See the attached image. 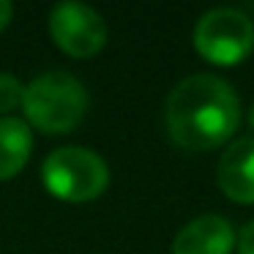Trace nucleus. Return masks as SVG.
Returning a JSON list of instances; mask_svg holds the SVG:
<instances>
[{
    "label": "nucleus",
    "instance_id": "obj_2",
    "mask_svg": "<svg viewBox=\"0 0 254 254\" xmlns=\"http://www.w3.org/2000/svg\"><path fill=\"white\" fill-rule=\"evenodd\" d=\"M88 90L74 74L47 71L25 85L22 112L25 123L41 134H68L88 115Z\"/></svg>",
    "mask_w": 254,
    "mask_h": 254
},
{
    "label": "nucleus",
    "instance_id": "obj_3",
    "mask_svg": "<svg viewBox=\"0 0 254 254\" xmlns=\"http://www.w3.org/2000/svg\"><path fill=\"white\" fill-rule=\"evenodd\" d=\"M41 181L61 202H93L110 186V167L96 150L66 145L44 159Z\"/></svg>",
    "mask_w": 254,
    "mask_h": 254
},
{
    "label": "nucleus",
    "instance_id": "obj_5",
    "mask_svg": "<svg viewBox=\"0 0 254 254\" xmlns=\"http://www.w3.org/2000/svg\"><path fill=\"white\" fill-rule=\"evenodd\" d=\"M50 36L68 58H93L107 47V22L96 8L77 0H63L50 11Z\"/></svg>",
    "mask_w": 254,
    "mask_h": 254
},
{
    "label": "nucleus",
    "instance_id": "obj_6",
    "mask_svg": "<svg viewBox=\"0 0 254 254\" xmlns=\"http://www.w3.org/2000/svg\"><path fill=\"white\" fill-rule=\"evenodd\" d=\"M238 232L224 216L205 213L191 219L172 241V254H232Z\"/></svg>",
    "mask_w": 254,
    "mask_h": 254
},
{
    "label": "nucleus",
    "instance_id": "obj_10",
    "mask_svg": "<svg viewBox=\"0 0 254 254\" xmlns=\"http://www.w3.org/2000/svg\"><path fill=\"white\" fill-rule=\"evenodd\" d=\"M238 254H254V221H249L241 232H238Z\"/></svg>",
    "mask_w": 254,
    "mask_h": 254
},
{
    "label": "nucleus",
    "instance_id": "obj_12",
    "mask_svg": "<svg viewBox=\"0 0 254 254\" xmlns=\"http://www.w3.org/2000/svg\"><path fill=\"white\" fill-rule=\"evenodd\" d=\"M249 126L254 128V104H252V110H249Z\"/></svg>",
    "mask_w": 254,
    "mask_h": 254
},
{
    "label": "nucleus",
    "instance_id": "obj_7",
    "mask_svg": "<svg viewBox=\"0 0 254 254\" xmlns=\"http://www.w3.org/2000/svg\"><path fill=\"white\" fill-rule=\"evenodd\" d=\"M216 178L224 197L238 205H254V137H241L227 145Z\"/></svg>",
    "mask_w": 254,
    "mask_h": 254
},
{
    "label": "nucleus",
    "instance_id": "obj_4",
    "mask_svg": "<svg viewBox=\"0 0 254 254\" xmlns=\"http://www.w3.org/2000/svg\"><path fill=\"white\" fill-rule=\"evenodd\" d=\"M194 50L213 66H238L254 50V22L241 8H210L194 25Z\"/></svg>",
    "mask_w": 254,
    "mask_h": 254
},
{
    "label": "nucleus",
    "instance_id": "obj_9",
    "mask_svg": "<svg viewBox=\"0 0 254 254\" xmlns=\"http://www.w3.org/2000/svg\"><path fill=\"white\" fill-rule=\"evenodd\" d=\"M22 99H25V85L14 74L0 71V115L8 118V112L22 110Z\"/></svg>",
    "mask_w": 254,
    "mask_h": 254
},
{
    "label": "nucleus",
    "instance_id": "obj_8",
    "mask_svg": "<svg viewBox=\"0 0 254 254\" xmlns=\"http://www.w3.org/2000/svg\"><path fill=\"white\" fill-rule=\"evenodd\" d=\"M33 153V128L25 118H0V181H11L25 170Z\"/></svg>",
    "mask_w": 254,
    "mask_h": 254
},
{
    "label": "nucleus",
    "instance_id": "obj_11",
    "mask_svg": "<svg viewBox=\"0 0 254 254\" xmlns=\"http://www.w3.org/2000/svg\"><path fill=\"white\" fill-rule=\"evenodd\" d=\"M11 19H14V6L8 0H0V33L11 25Z\"/></svg>",
    "mask_w": 254,
    "mask_h": 254
},
{
    "label": "nucleus",
    "instance_id": "obj_1",
    "mask_svg": "<svg viewBox=\"0 0 254 254\" xmlns=\"http://www.w3.org/2000/svg\"><path fill=\"white\" fill-rule=\"evenodd\" d=\"M164 123L170 139L189 153L221 148L241 126V99L216 74H191L170 90Z\"/></svg>",
    "mask_w": 254,
    "mask_h": 254
}]
</instances>
